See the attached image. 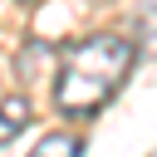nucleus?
I'll use <instances>...</instances> for the list:
<instances>
[{
  "label": "nucleus",
  "mask_w": 157,
  "mask_h": 157,
  "mask_svg": "<svg viewBox=\"0 0 157 157\" xmlns=\"http://www.w3.org/2000/svg\"><path fill=\"white\" fill-rule=\"evenodd\" d=\"M137 49L123 34H88L78 44H69L59 78H54V108L64 118H93L128 78Z\"/></svg>",
  "instance_id": "1"
},
{
  "label": "nucleus",
  "mask_w": 157,
  "mask_h": 157,
  "mask_svg": "<svg viewBox=\"0 0 157 157\" xmlns=\"http://www.w3.org/2000/svg\"><path fill=\"white\" fill-rule=\"evenodd\" d=\"M29 118H34V113H29V98H25V93L0 98V147H5V142H15V137L29 128Z\"/></svg>",
  "instance_id": "2"
},
{
  "label": "nucleus",
  "mask_w": 157,
  "mask_h": 157,
  "mask_svg": "<svg viewBox=\"0 0 157 157\" xmlns=\"http://www.w3.org/2000/svg\"><path fill=\"white\" fill-rule=\"evenodd\" d=\"M29 157H78V137L74 132H49Z\"/></svg>",
  "instance_id": "3"
}]
</instances>
